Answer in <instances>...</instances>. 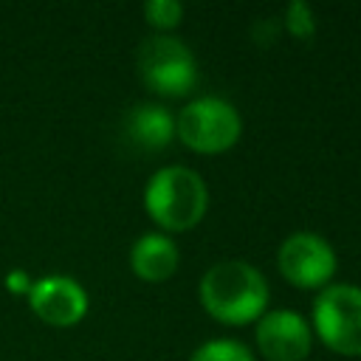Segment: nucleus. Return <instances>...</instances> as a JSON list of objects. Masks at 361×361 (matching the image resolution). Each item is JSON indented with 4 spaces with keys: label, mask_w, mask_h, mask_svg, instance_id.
<instances>
[{
    "label": "nucleus",
    "mask_w": 361,
    "mask_h": 361,
    "mask_svg": "<svg viewBox=\"0 0 361 361\" xmlns=\"http://www.w3.org/2000/svg\"><path fill=\"white\" fill-rule=\"evenodd\" d=\"M197 296L203 310L231 327H243L257 322L268 310V282L262 271L243 259L214 262L197 285Z\"/></svg>",
    "instance_id": "nucleus-1"
},
{
    "label": "nucleus",
    "mask_w": 361,
    "mask_h": 361,
    "mask_svg": "<svg viewBox=\"0 0 361 361\" xmlns=\"http://www.w3.org/2000/svg\"><path fill=\"white\" fill-rule=\"evenodd\" d=\"M144 209L164 231L195 228L209 209V189L200 172L172 164L149 175L144 186Z\"/></svg>",
    "instance_id": "nucleus-2"
},
{
    "label": "nucleus",
    "mask_w": 361,
    "mask_h": 361,
    "mask_svg": "<svg viewBox=\"0 0 361 361\" xmlns=\"http://www.w3.org/2000/svg\"><path fill=\"white\" fill-rule=\"evenodd\" d=\"M243 118L237 107L220 96H200L175 116V138L200 155H217L240 141Z\"/></svg>",
    "instance_id": "nucleus-3"
},
{
    "label": "nucleus",
    "mask_w": 361,
    "mask_h": 361,
    "mask_svg": "<svg viewBox=\"0 0 361 361\" xmlns=\"http://www.w3.org/2000/svg\"><path fill=\"white\" fill-rule=\"evenodd\" d=\"M135 68L158 96H186L197 85V62L189 45L172 34H152L138 45Z\"/></svg>",
    "instance_id": "nucleus-4"
},
{
    "label": "nucleus",
    "mask_w": 361,
    "mask_h": 361,
    "mask_svg": "<svg viewBox=\"0 0 361 361\" xmlns=\"http://www.w3.org/2000/svg\"><path fill=\"white\" fill-rule=\"evenodd\" d=\"M319 341L338 355H361V288L350 282L327 285L313 299V324Z\"/></svg>",
    "instance_id": "nucleus-5"
},
{
    "label": "nucleus",
    "mask_w": 361,
    "mask_h": 361,
    "mask_svg": "<svg viewBox=\"0 0 361 361\" xmlns=\"http://www.w3.org/2000/svg\"><path fill=\"white\" fill-rule=\"evenodd\" d=\"M276 265L285 282L305 290H316V288H327L338 259L324 237L313 231H293L290 237L282 240L276 251Z\"/></svg>",
    "instance_id": "nucleus-6"
},
{
    "label": "nucleus",
    "mask_w": 361,
    "mask_h": 361,
    "mask_svg": "<svg viewBox=\"0 0 361 361\" xmlns=\"http://www.w3.org/2000/svg\"><path fill=\"white\" fill-rule=\"evenodd\" d=\"M254 338L268 361H305L313 347L310 322L290 307L265 310L257 319Z\"/></svg>",
    "instance_id": "nucleus-7"
},
{
    "label": "nucleus",
    "mask_w": 361,
    "mask_h": 361,
    "mask_svg": "<svg viewBox=\"0 0 361 361\" xmlns=\"http://www.w3.org/2000/svg\"><path fill=\"white\" fill-rule=\"evenodd\" d=\"M28 307L51 327H73L87 313V290L65 274H48L28 285Z\"/></svg>",
    "instance_id": "nucleus-8"
},
{
    "label": "nucleus",
    "mask_w": 361,
    "mask_h": 361,
    "mask_svg": "<svg viewBox=\"0 0 361 361\" xmlns=\"http://www.w3.org/2000/svg\"><path fill=\"white\" fill-rule=\"evenodd\" d=\"M124 135L144 152H158L175 138V116L155 102H141L124 116Z\"/></svg>",
    "instance_id": "nucleus-9"
},
{
    "label": "nucleus",
    "mask_w": 361,
    "mask_h": 361,
    "mask_svg": "<svg viewBox=\"0 0 361 361\" xmlns=\"http://www.w3.org/2000/svg\"><path fill=\"white\" fill-rule=\"evenodd\" d=\"M180 251L172 237L161 231L141 234L130 248V268L144 282H164L178 271Z\"/></svg>",
    "instance_id": "nucleus-10"
},
{
    "label": "nucleus",
    "mask_w": 361,
    "mask_h": 361,
    "mask_svg": "<svg viewBox=\"0 0 361 361\" xmlns=\"http://www.w3.org/2000/svg\"><path fill=\"white\" fill-rule=\"evenodd\" d=\"M189 361H254V353L237 338H212L200 344Z\"/></svg>",
    "instance_id": "nucleus-11"
},
{
    "label": "nucleus",
    "mask_w": 361,
    "mask_h": 361,
    "mask_svg": "<svg viewBox=\"0 0 361 361\" xmlns=\"http://www.w3.org/2000/svg\"><path fill=\"white\" fill-rule=\"evenodd\" d=\"M282 25L288 34H293L296 39H310L316 34V14L305 0H293L285 6L282 14Z\"/></svg>",
    "instance_id": "nucleus-12"
},
{
    "label": "nucleus",
    "mask_w": 361,
    "mask_h": 361,
    "mask_svg": "<svg viewBox=\"0 0 361 361\" xmlns=\"http://www.w3.org/2000/svg\"><path fill=\"white\" fill-rule=\"evenodd\" d=\"M144 17L158 31H172L183 20V6L178 0H149L144 3Z\"/></svg>",
    "instance_id": "nucleus-13"
}]
</instances>
